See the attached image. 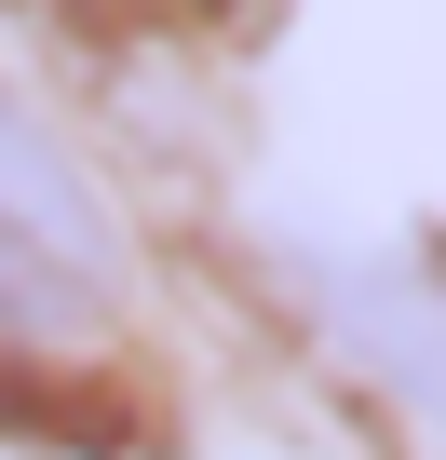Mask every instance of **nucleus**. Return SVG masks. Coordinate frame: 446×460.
Returning a JSON list of instances; mask_svg holds the SVG:
<instances>
[{"label":"nucleus","instance_id":"1","mask_svg":"<svg viewBox=\"0 0 446 460\" xmlns=\"http://www.w3.org/2000/svg\"><path fill=\"white\" fill-rule=\"evenodd\" d=\"M298 285H311V325H325L419 433H446V285H433V271H379V258H311Z\"/></svg>","mask_w":446,"mask_h":460},{"label":"nucleus","instance_id":"2","mask_svg":"<svg viewBox=\"0 0 446 460\" xmlns=\"http://www.w3.org/2000/svg\"><path fill=\"white\" fill-rule=\"evenodd\" d=\"M0 230H28V244H55V258H109V230H95V203H82V176L14 122V109H0Z\"/></svg>","mask_w":446,"mask_h":460},{"label":"nucleus","instance_id":"3","mask_svg":"<svg viewBox=\"0 0 446 460\" xmlns=\"http://www.w3.org/2000/svg\"><path fill=\"white\" fill-rule=\"evenodd\" d=\"M82 325H95V271L0 230V352H41V339H82Z\"/></svg>","mask_w":446,"mask_h":460},{"label":"nucleus","instance_id":"4","mask_svg":"<svg viewBox=\"0 0 446 460\" xmlns=\"http://www.w3.org/2000/svg\"><path fill=\"white\" fill-rule=\"evenodd\" d=\"M55 14H82V28H176V14H203V0H55Z\"/></svg>","mask_w":446,"mask_h":460}]
</instances>
